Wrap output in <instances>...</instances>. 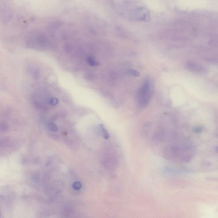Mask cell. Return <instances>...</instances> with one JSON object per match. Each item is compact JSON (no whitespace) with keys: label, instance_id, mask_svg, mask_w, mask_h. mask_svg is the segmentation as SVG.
Wrapping results in <instances>:
<instances>
[{"label":"cell","instance_id":"obj_1","mask_svg":"<svg viewBox=\"0 0 218 218\" xmlns=\"http://www.w3.org/2000/svg\"><path fill=\"white\" fill-rule=\"evenodd\" d=\"M151 85L149 81H146L138 92L140 105L144 107L148 103L151 97Z\"/></svg>","mask_w":218,"mask_h":218},{"label":"cell","instance_id":"obj_2","mask_svg":"<svg viewBox=\"0 0 218 218\" xmlns=\"http://www.w3.org/2000/svg\"><path fill=\"white\" fill-rule=\"evenodd\" d=\"M100 127L102 133L104 138L105 139H109V133L107 132V130L105 128L104 126L102 125H102H101Z\"/></svg>","mask_w":218,"mask_h":218},{"label":"cell","instance_id":"obj_3","mask_svg":"<svg viewBox=\"0 0 218 218\" xmlns=\"http://www.w3.org/2000/svg\"><path fill=\"white\" fill-rule=\"evenodd\" d=\"M87 62L90 65L92 66H97L99 65V63L96 61L94 58L92 56H89L87 58Z\"/></svg>","mask_w":218,"mask_h":218},{"label":"cell","instance_id":"obj_4","mask_svg":"<svg viewBox=\"0 0 218 218\" xmlns=\"http://www.w3.org/2000/svg\"><path fill=\"white\" fill-rule=\"evenodd\" d=\"M128 72L130 75L134 76V77H138L140 75L139 72L138 71L135 70H128Z\"/></svg>","mask_w":218,"mask_h":218},{"label":"cell","instance_id":"obj_5","mask_svg":"<svg viewBox=\"0 0 218 218\" xmlns=\"http://www.w3.org/2000/svg\"><path fill=\"white\" fill-rule=\"evenodd\" d=\"M48 127L50 131H53V132L57 131L58 129L57 126L53 123H50L48 124Z\"/></svg>","mask_w":218,"mask_h":218},{"label":"cell","instance_id":"obj_6","mask_svg":"<svg viewBox=\"0 0 218 218\" xmlns=\"http://www.w3.org/2000/svg\"><path fill=\"white\" fill-rule=\"evenodd\" d=\"M50 103L52 105H56L58 103V100L56 98H52L50 100Z\"/></svg>","mask_w":218,"mask_h":218},{"label":"cell","instance_id":"obj_7","mask_svg":"<svg viewBox=\"0 0 218 218\" xmlns=\"http://www.w3.org/2000/svg\"><path fill=\"white\" fill-rule=\"evenodd\" d=\"M73 187L74 189L76 190L79 189L81 188V184L78 182H75L73 185Z\"/></svg>","mask_w":218,"mask_h":218}]
</instances>
